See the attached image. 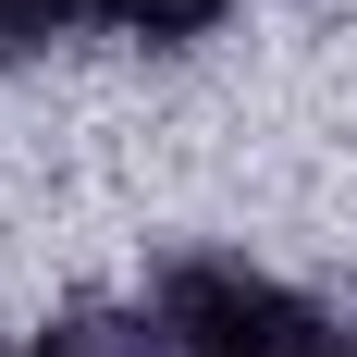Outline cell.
Returning <instances> with one entry per match:
<instances>
[{
    "label": "cell",
    "mask_w": 357,
    "mask_h": 357,
    "mask_svg": "<svg viewBox=\"0 0 357 357\" xmlns=\"http://www.w3.org/2000/svg\"><path fill=\"white\" fill-rule=\"evenodd\" d=\"M148 321H160L173 357H357V308H321V296H296L284 271L222 259V247L160 259Z\"/></svg>",
    "instance_id": "obj_1"
},
{
    "label": "cell",
    "mask_w": 357,
    "mask_h": 357,
    "mask_svg": "<svg viewBox=\"0 0 357 357\" xmlns=\"http://www.w3.org/2000/svg\"><path fill=\"white\" fill-rule=\"evenodd\" d=\"M25 357H173V345H160V321H148V308L74 296V308H50V321H37V345H25Z\"/></svg>",
    "instance_id": "obj_2"
},
{
    "label": "cell",
    "mask_w": 357,
    "mask_h": 357,
    "mask_svg": "<svg viewBox=\"0 0 357 357\" xmlns=\"http://www.w3.org/2000/svg\"><path fill=\"white\" fill-rule=\"evenodd\" d=\"M99 25H123L136 50H185V37H210L222 13H247V0H86Z\"/></svg>",
    "instance_id": "obj_3"
},
{
    "label": "cell",
    "mask_w": 357,
    "mask_h": 357,
    "mask_svg": "<svg viewBox=\"0 0 357 357\" xmlns=\"http://www.w3.org/2000/svg\"><path fill=\"white\" fill-rule=\"evenodd\" d=\"M74 13H86V0H0V74L37 62L50 37H74Z\"/></svg>",
    "instance_id": "obj_4"
},
{
    "label": "cell",
    "mask_w": 357,
    "mask_h": 357,
    "mask_svg": "<svg viewBox=\"0 0 357 357\" xmlns=\"http://www.w3.org/2000/svg\"><path fill=\"white\" fill-rule=\"evenodd\" d=\"M0 357H13V345H0Z\"/></svg>",
    "instance_id": "obj_5"
}]
</instances>
